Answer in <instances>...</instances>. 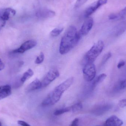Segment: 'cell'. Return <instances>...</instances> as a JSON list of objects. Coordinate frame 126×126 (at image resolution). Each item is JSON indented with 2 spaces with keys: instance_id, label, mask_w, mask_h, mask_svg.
<instances>
[{
  "instance_id": "83f0119b",
  "label": "cell",
  "mask_w": 126,
  "mask_h": 126,
  "mask_svg": "<svg viewBox=\"0 0 126 126\" xmlns=\"http://www.w3.org/2000/svg\"><path fill=\"white\" fill-rule=\"evenodd\" d=\"M125 64H126V62L124 60H121L120 61L117 65L118 68L119 69H121V67L124 66Z\"/></svg>"
},
{
  "instance_id": "d6986e66",
  "label": "cell",
  "mask_w": 126,
  "mask_h": 126,
  "mask_svg": "<svg viewBox=\"0 0 126 126\" xmlns=\"http://www.w3.org/2000/svg\"><path fill=\"white\" fill-rule=\"evenodd\" d=\"M126 80H121L117 83L115 87L114 90L118 91L121 90L125 89L126 88Z\"/></svg>"
},
{
  "instance_id": "30bf717a",
  "label": "cell",
  "mask_w": 126,
  "mask_h": 126,
  "mask_svg": "<svg viewBox=\"0 0 126 126\" xmlns=\"http://www.w3.org/2000/svg\"><path fill=\"white\" fill-rule=\"evenodd\" d=\"M55 13L54 11L47 9L40 10L36 13V16L41 18H48L52 17L55 16Z\"/></svg>"
},
{
  "instance_id": "4316f807",
  "label": "cell",
  "mask_w": 126,
  "mask_h": 126,
  "mask_svg": "<svg viewBox=\"0 0 126 126\" xmlns=\"http://www.w3.org/2000/svg\"><path fill=\"white\" fill-rule=\"evenodd\" d=\"M119 105L121 108H124L126 106V99H122L119 101Z\"/></svg>"
},
{
  "instance_id": "f1b7e54d",
  "label": "cell",
  "mask_w": 126,
  "mask_h": 126,
  "mask_svg": "<svg viewBox=\"0 0 126 126\" xmlns=\"http://www.w3.org/2000/svg\"><path fill=\"white\" fill-rule=\"evenodd\" d=\"M78 122L79 119L77 118H75L72 121L70 126H78Z\"/></svg>"
},
{
  "instance_id": "d6a6232c",
  "label": "cell",
  "mask_w": 126,
  "mask_h": 126,
  "mask_svg": "<svg viewBox=\"0 0 126 126\" xmlns=\"http://www.w3.org/2000/svg\"><path fill=\"white\" fill-rule=\"evenodd\" d=\"M1 28H1V27L0 26V31L1 29Z\"/></svg>"
},
{
  "instance_id": "1f68e13d",
  "label": "cell",
  "mask_w": 126,
  "mask_h": 126,
  "mask_svg": "<svg viewBox=\"0 0 126 126\" xmlns=\"http://www.w3.org/2000/svg\"><path fill=\"white\" fill-rule=\"evenodd\" d=\"M0 126H1V123L0 122Z\"/></svg>"
},
{
  "instance_id": "f546056e",
  "label": "cell",
  "mask_w": 126,
  "mask_h": 126,
  "mask_svg": "<svg viewBox=\"0 0 126 126\" xmlns=\"http://www.w3.org/2000/svg\"><path fill=\"white\" fill-rule=\"evenodd\" d=\"M18 124L21 126H31L28 123H26L25 121H18Z\"/></svg>"
},
{
  "instance_id": "9c48e42d",
  "label": "cell",
  "mask_w": 126,
  "mask_h": 126,
  "mask_svg": "<svg viewBox=\"0 0 126 126\" xmlns=\"http://www.w3.org/2000/svg\"><path fill=\"white\" fill-rule=\"evenodd\" d=\"M123 124V121L115 115H112L106 121L104 126H121Z\"/></svg>"
},
{
  "instance_id": "7402d4cb",
  "label": "cell",
  "mask_w": 126,
  "mask_h": 126,
  "mask_svg": "<svg viewBox=\"0 0 126 126\" xmlns=\"http://www.w3.org/2000/svg\"><path fill=\"white\" fill-rule=\"evenodd\" d=\"M44 59V55L43 52H41L40 54L36 58L35 63L37 64H40L43 62Z\"/></svg>"
},
{
  "instance_id": "3957f363",
  "label": "cell",
  "mask_w": 126,
  "mask_h": 126,
  "mask_svg": "<svg viewBox=\"0 0 126 126\" xmlns=\"http://www.w3.org/2000/svg\"><path fill=\"white\" fill-rule=\"evenodd\" d=\"M104 47V43L102 40L95 43L86 54V58L88 63H94L101 54Z\"/></svg>"
},
{
  "instance_id": "ffe728a7",
  "label": "cell",
  "mask_w": 126,
  "mask_h": 126,
  "mask_svg": "<svg viewBox=\"0 0 126 126\" xmlns=\"http://www.w3.org/2000/svg\"><path fill=\"white\" fill-rule=\"evenodd\" d=\"M72 111L73 112H76L79 111L82 109L83 105L81 103H77L71 106Z\"/></svg>"
},
{
  "instance_id": "6da1fadb",
  "label": "cell",
  "mask_w": 126,
  "mask_h": 126,
  "mask_svg": "<svg viewBox=\"0 0 126 126\" xmlns=\"http://www.w3.org/2000/svg\"><path fill=\"white\" fill-rule=\"evenodd\" d=\"M81 37L75 27L70 26L61 38L59 47L60 54L65 55L69 52L77 45Z\"/></svg>"
},
{
  "instance_id": "603a6c76",
  "label": "cell",
  "mask_w": 126,
  "mask_h": 126,
  "mask_svg": "<svg viewBox=\"0 0 126 126\" xmlns=\"http://www.w3.org/2000/svg\"><path fill=\"white\" fill-rule=\"evenodd\" d=\"M112 57V53L111 52H107L106 54H105L103 57L102 60V64H104L106 63Z\"/></svg>"
},
{
  "instance_id": "44dd1931",
  "label": "cell",
  "mask_w": 126,
  "mask_h": 126,
  "mask_svg": "<svg viewBox=\"0 0 126 126\" xmlns=\"http://www.w3.org/2000/svg\"><path fill=\"white\" fill-rule=\"evenodd\" d=\"M63 30V28H55L51 31L50 35L52 37H57L59 35Z\"/></svg>"
},
{
  "instance_id": "2e32d148",
  "label": "cell",
  "mask_w": 126,
  "mask_h": 126,
  "mask_svg": "<svg viewBox=\"0 0 126 126\" xmlns=\"http://www.w3.org/2000/svg\"><path fill=\"white\" fill-rule=\"evenodd\" d=\"M34 75V72L31 69H29L25 72L21 78V83L23 84L27 80L30 78Z\"/></svg>"
},
{
  "instance_id": "277c9868",
  "label": "cell",
  "mask_w": 126,
  "mask_h": 126,
  "mask_svg": "<svg viewBox=\"0 0 126 126\" xmlns=\"http://www.w3.org/2000/svg\"><path fill=\"white\" fill-rule=\"evenodd\" d=\"M83 72L84 79L87 81H91L96 76L95 65L93 63H87L83 69Z\"/></svg>"
},
{
  "instance_id": "e0dca14e",
  "label": "cell",
  "mask_w": 126,
  "mask_h": 126,
  "mask_svg": "<svg viewBox=\"0 0 126 126\" xmlns=\"http://www.w3.org/2000/svg\"><path fill=\"white\" fill-rule=\"evenodd\" d=\"M106 74L105 73H102L100 74L99 76H97L96 78L95 79L94 81L92 82V88L93 89H94L95 87L98 85L99 84L102 83L106 78Z\"/></svg>"
},
{
  "instance_id": "5bb4252c",
  "label": "cell",
  "mask_w": 126,
  "mask_h": 126,
  "mask_svg": "<svg viewBox=\"0 0 126 126\" xmlns=\"http://www.w3.org/2000/svg\"><path fill=\"white\" fill-rule=\"evenodd\" d=\"M111 108V105L109 104H104L96 107L93 110L92 112L97 115H102L108 111Z\"/></svg>"
},
{
  "instance_id": "d4e9b609",
  "label": "cell",
  "mask_w": 126,
  "mask_h": 126,
  "mask_svg": "<svg viewBox=\"0 0 126 126\" xmlns=\"http://www.w3.org/2000/svg\"><path fill=\"white\" fill-rule=\"evenodd\" d=\"M108 17L109 20H119V19H121L119 13H118V14L112 13V14H110V15Z\"/></svg>"
},
{
  "instance_id": "cb8c5ba5",
  "label": "cell",
  "mask_w": 126,
  "mask_h": 126,
  "mask_svg": "<svg viewBox=\"0 0 126 126\" xmlns=\"http://www.w3.org/2000/svg\"><path fill=\"white\" fill-rule=\"evenodd\" d=\"M88 0H77L74 5L75 9H78L83 6L84 3L87 1Z\"/></svg>"
},
{
  "instance_id": "5b68a950",
  "label": "cell",
  "mask_w": 126,
  "mask_h": 126,
  "mask_svg": "<svg viewBox=\"0 0 126 126\" xmlns=\"http://www.w3.org/2000/svg\"><path fill=\"white\" fill-rule=\"evenodd\" d=\"M60 76L59 71L56 69H52L50 70L45 75L41 81V88L46 87L52 81Z\"/></svg>"
},
{
  "instance_id": "8992f818",
  "label": "cell",
  "mask_w": 126,
  "mask_h": 126,
  "mask_svg": "<svg viewBox=\"0 0 126 126\" xmlns=\"http://www.w3.org/2000/svg\"><path fill=\"white\" fill-rule=\"evenodd\" d=\"M37 42L35 40H29L24 43L19 48L13 50L12 52L14 54H23L35 47L37 45Z\"/></svg>"
},
{
  "instance_id": "7a4b0ae2",
  "label": "cell",
  "mask_w": 126,
  "mask_h": 126,
  "mask_svg": "<svg viewBox=\"0 0 126 126\" xmlns=\"http://www.w3.org/2000/svg\"><path fill=\"white\" fill-rule=\"evenodd\" d=\"M74 80L73 77H70L55 87L43 101L42 106H52L57 103L60 99L63 93L72 86Z\"/></svg>"
},
{
  "instance_id": "8fae6325",
  "label": "cell",
  "mask_w": 126,
  "mask_h": 126,
  "mask_svg": "<svg viewBox=\"0 0 126 126\" xmlns=\"http://www.w3.org/2000/svg\"><path fill=\"white\" fill-rule=\"evenodd\" d=\"M126 21H123L118 24L112 30V34L114 36L117 37L121 35L126 31Z\"/></svg>"
},
{
  "instance_id": "7c38bea8",
  "label": "cell",
  "mask_w": 126,
  "mask_h": 126,
  "mask_svg": "<svg viewBox=\"0 0 126 126\" xmlns=\"http://www.w3.org/2000/svg\"><path fill=\"white\" fill-rule=\"evenodd\" d=\"M41 81L39 79L36 78L27 86L26 90L27 92H30L41 89Z\"/></svg>"
},
{
  "instance_id": "52a82bcc",
  "label": "cell",
  "mask_w": 126,
  "mask_h": 126,
  "mask_svg": "<svg viewBox=\"0 0 126 126\" xmlns=\"http://www.w3.org/2000/svg\"><path fill=\"white\" fill-rule=\"evenodd\" d=\"M93 24L94 20L92 18L90 17L87 18L84 22L80 31L78 32L81 37L88 34L91 30L93 27Z\"/></svg>"
},
{
  "instance_id": "4fadbf2b",
  "label": "cell",
  "mask_w": 126,
  "mask_h": 126,
  "mask_svg": "<svg viewBox=\"0 0 126 126\" xmlns=\"http://www.w3.org/2000/svg\"><path fill=\"white\" fill-rule=\"evenodd\" d=\"M12 93V89L9 85L0 86V100L8 97Z\"/></svg>"
},
{
  "instance_id": "484cf974",
  "label": "cell",
  "mask_w": 126,
  "mask_h": 126,
  "mask_svg": "<svg viewBox=\"0 0 126 126\" xmlns=\"http://www.w3.org/2000/svg\"><path fill=\"white\" fill-rule=\"evenodd\" d=\"M126 7H125L119 13V14L121 19H124L126 18Z\"/></svg>"
},
{
  "instance_id": "ba28073f",
  "label": "cell",
  "mask_w": 126,
  "mask_h": 126,
  "mask_svg": "<svg viewBox=\"0 0 126 126\" xmlns=\"http://www.w3.org/2000/svg\"><path fill=\"white\" fill-rule=\"evenodd\" d=\"M108 0H98L86 9L85 12V16L87 18L95 12L99 7L106 4Z\"/></svg>"
},
{
  "instance_id": "4dcf8cb0",
  "label": "cell",
  "mask_w": 126,
  "mask_h": 126,
  "mask_svg": "<svg viewBox=\"0 0 126 126\" xmlns=\"http://www.w3.org/2000/svg\"><path fill=\"white\" fill-rule=\"evenodd\" d=\"M4 67H5V65L0 58V71H1V70L3 69Z\"/></svg>"
},
{
  "instance_id": "9a60e30c",
  "label": "cell",
  "mask_w": 126,
  "mask_h": 126,
  "mask_svg": "<svg viewBox=\"0 0 126 126\" xmlns=\"http://www.w3.org/2000/svg\"><path fill=\"white\" fill-rule=\"evenodd\" d=\"M16 14V12L15 10L12 8H7L4 10L3 15L1 16L3 19L6 21L9 20L10 17L14 16Z\"/></svg>"
},
{
  "instance_id": "ac0fdd59",
  "label": "cell",
  "mask_w": 126,
  "mask_h": 126,
  "mask_svg": "<svg viewBox=\"0 0 126 126\" xmlns=\"http://www.w3.org/2000/svg\"><path fill=\"white\" fill-rule=\"evenodd\" d=\"M70 111H72L71 106L57 110L54 112V115L58 116Z\"/></svg>"
}]
</instances>
